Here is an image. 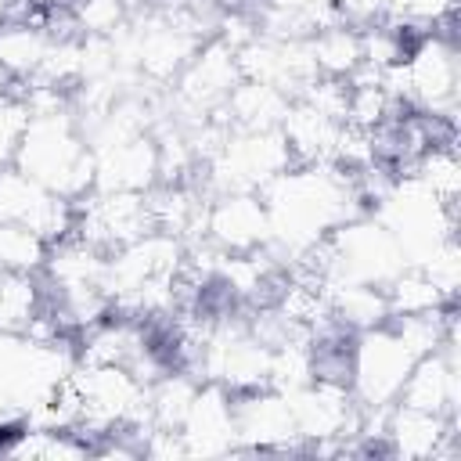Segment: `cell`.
I'll use <instances>...</instances> for the list:
<instances>
[{"mask_svg":"<svg viewBox=\"0 0 461 461\" xmlns=\"http://www.w3.org/2000/svg\"><path fill=\"white\" fill-rule=\"evenodd\" d=\"M202 230L223 256L259 252L267 245V212L263 198L249 191H227L202 209Z\"/></svg>","mask_w":461,"mask_h":461,"instance_id":"obj_5","label":"cell"},{"mask_svg":"<svg viewBox=\"0 0 461 461\" xmlns=\"http://www.w3.org/2000/svg\"><path fill=\"white\" fill-rule=\"evenodd\" d=\"M267 245L277 259H313V252L353 216L367 212L357 169L339 162H292L263 191Z\"/></svg>","mask_w":461,"mask_h":461,"instance_id":"obj_1","label":"cell"},{"mask_svg":"<svg viewBox=\"0 0 461 461\" xmlns=\"http://www.w3.org/2000/svg\"><path fill=\"white\" fill-rule=\"evenodd\" d=\"M22 122H25V101L22 94L4 90L0 94V169L11 166L18 137H22Z\"/></svg>","mask_w":461,"mask_h":461,"instance_id":"obj_7","label":"cell"},{"mask_svg":"<svg viewBox=\"0 0 461 461\" xmlns=\"http://www.w3.org/2000/svg\"><path fill=\"white\" fill-rule=\"evenodd\" d=\"M267 14V32L310 36L313 29L339 18V0H259Z\"/></svg>","mask_w":461,"mask_h":461,"instance_id":"obj_6","label":"cell"},{"mask_svg":"<svg viewBox=\"0 0 461 461\" xmlns=\"http://www.w3.org/2000/svg\"><path fill=\"white\" fill-rule=\"evenodd\" d=\"M288 166H292V155H288L281 130H238V126H230V133L209 155V176L220 187V194H227V191L259 194Z\"/></svg>","mask_w":461,"mask_h":461,"instance_id":"obj_4","label":"cell"},{"mask_svg":"<svg viewBox=\"0 0 461 461\" xmlns=\"http://www.w3.org/2000/svg\"><path fill=\"white\" fill-rule=\"evenodd\" d=\"M385 79L403 108L454 122L457 94H461V58H457L454 29L414 36L403 58L385 72Z\"/></svg>","mask_w":461,"mask_h":461,"instance_id":"obj_3","label":"cell"},{"mask_svg":"<svg viewBox=\"0 0 461 461\" xmlns=\"http://www.w3.org/2000/svg\"><path fill=\"white\" fill-rule=\"evenodd\" d=\"M22 101L25 122L11 166L76 205L94 187V162L83 119L54 86H32Z\"/></svg>","mask_w":461,"mask_h":461,"instance_id":"obj_2","label":"cell"}]
</instances>
